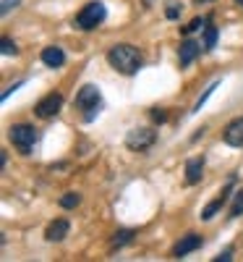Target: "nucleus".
I'll use <instances>...</instances> for the list:
<instances>
[{"instance_id":"0eeeda50","label":"nucleus","mask_w":243,"mask_h":262,"mask_svg":"<svg viewBox=\"0 0 243 262\" xmlns=\"http://www.w3.org/2000/svg\"><path fill=\"white\" fill-rule=\"evenodd\" d=\"M223 142L230 147H243V116L233 118L225 128H223Z\"/></svg>"},{"instance_id":"6e6552de","label":"nucleus","mask_w":243,"mask_h":262,"mask_svg":"<svg viewBox=\"0 0 243 262\" xmlns=\"http://www.w3.org/2000/svg\"><path fill=\"white\" fill-rule=\"evenodd\" d=\"M202 244H204V238L199 233H186L181 242L173 247V257H186V254H191L196 249H202Z\"/></svg>"},{"instance_id":"39448f33","label":"nucleus","mask_w":243,"mask_h":262,"mask_svg":"<svg viewBox=\"0 0 243 262\" xmlns=\"http://www.w3.org/2000/svg\"><path fill=\"white\" fill-rule=\"evenodd\" d=\"M154 142H157V131L149 128V126H136V128H131L126 134V147L134 149V152H144Z\"/></svg>"},{"instance_id":"f257e3e1","label":"nucleus","mask_w":243,"mask_h":262,"mask_svg":"<svg viewBox=\"0 0 243 262\" xmlns=\"http://www.w3.org/2000/svg\"><path fill=\"white\" fill-rule=\"evenodd\" d=\"M107 63L113 66V69L123 76H134L139 69H141V53L134 48V45H128V42H118V45H113L107 50Z\"/></svg>"},{"instance_id":"f3484780","label":"nucleus","mask_w":243,"mask_h":262,"mask_svg":"<svg viewBox=\"0 0 243 262\" xmlns=\"http://www.w3.org/2000/svg\"><path fill=\"white\" fill-rule=\"evenodd\" d=\"M217 86H220V79H217V81H212V84L207 86V92H204L202 97L196 100V105H193V111H191V113H199V111H202V107H204V102H207V100L214 95V90H217Z\"/></svg>"},{"instance_id":"b1692460","label":"nucleus","mask_w":243,"mask_h":262,"mask_svg":"<svg viewBox=\"0 0 243 262\" xmlns=\"http://www.w3.org/2000/svg\"><path fill=\"white\" fill-rule=\"evenodd\" d=\"M21 84H24V81H16V84H11V86H8V90H6L3 95H0V97H3V100H8V97H11V92H16V90H18Z\"/></svg>"},{"instance_id":"393cba45","label":"nucleus","mask_w":243,"mask_h":262,"mask_svg":"<svg viewBox=\"0 0 243 262\" xmlns=\"http://www.w3.org/2000/svg\"><path fill=\"white\" fill-rule=\"evenodd\" d=\"M235 6H240V8H243V0H235Z\"/></svg>"},{"instance_id":"a878e982","label":"nucleus","mask_w":243,"mask_h":262,"mask_svg":"<svg viewBox=\"0 0 243 262\" xmlns=\"http://www.w3.org/2000/svg\"><path fill=\"white\" fill-rule=\"evenodd\" d=\"M196 3H209V0H196Z\"/></svg>"},{"instance_id":"aec40b11","label":"nucleus","mask_w":243,"mask_h":262,"mask_svg":"<svg viewBox=\"0 0 243 262\" xmlns=\"http://www.w3.org/2000/svg\"><path fill=\"white\" fill-rule=\"evenodd\" d=\"M204 24H207L204 18H193V21H191L188 27H183V34H191V32H196V29H202Z\"/></svg>"},{"instance_id":"f8f14e48","label":"nucleus","mask_w":243,"mask_h":262,"mask_svg":"<svg viewBox=\"0 0 243 262\" xmlns=\"http://www.w3.org/2000/svg\"><path fill=\"white\" fill-rule=\"evenodd\" d=\"M39 58H42V63H45L47 69H60V66L65 63V53H63V48H58V45L45 48Z\"/></svg>"},{"instance_id":"412c9836","label":"nucleus","mask_w":243,"mask_h":262,"mask_svg":"<svg viewBox=\"0 0 243 262\" xmlns=\"http://www.w3.org/2000/svg\"><path fill=\"white\" fill-rule=\"evenodd\" d=\"M18 53V48H16V42H11L8 37L3 39V55H16Z\"/></svg>"},{"instance_id":"a211bd4d","label":"nucleus","mask_w":243,"mask_h":262,"mask_svg":"<svg viewBox=\"0 0 243 262\" xmlns=\"http://www.w3.org/2000/svg\"><path fill=\"white\" fill-rule=\"evenodd\" d=\"M240 215H243V189L235 191L233 205H230V217H240Z\"/></svg>"},{"instance_id":"6ab92c4d","label":"nucleus","mask_w":243,"mask_h":262,"mask_svg":"<svg viewBox=\"0 0 243 262\" xmlns=\"http://www.w3.org/2000/svg\"><path fill=\"white\" fill-rule=\"evenodd\" d=\"M149 116H152L154 123H165V121H167V113L162 111V107H152V113H149Z\"/></svg>"},{"instance_id":"9d476101","label":"nucleus","mask_w":243,"mask_h":262,"mask_svg":"<svg viewBox=\"0 0 243 262\" xmlns=\"http://www.w3.org/2000/svg\"><path fill=\"white\" fill-rule=\"evenodd\" d=\"M68 231H71V223L65 221V217H58V221H53L47 228H45V238L47 242H63L65 236H68Z\"/></svg>"},{"instance_id":"2eb2a0df","label":"nucleus","mask_w":243,"mask_h":262,"mask_svg":"<svg viewBox=\"0 0 243 262\" xmlns=\"http://www.w3.org/2000/svg\"><path fill=\"white\" fill-rule=\"evenodd\" d=\"M58 205H60L63 210H74V207L81 205V194H79V191H65L60 200H58Z\"/></svg>"},{"instance_id":"20e7f679","label":"nucleus","mask_w":243,"mask_h":262,"mask_svg":"<svg viewBox=\"0 0 243 262\" xmlns=\"http://www.w3.org/2000/svg\"><path fill=\"white\" fill-rule=\"evenodd\" d=\"M8 139L13 142V147H18L24 152V155H29V149L37 142V128L29 126V123H13L11 131H8Z\"/></svg>"},{"instance_id":"dca6fc26","label":"nucleus","mask_w":243,"mask_h":262,"mask_svg":"<svg viewBox=\"0 0 243 262\" xmlns=\"http://www.w3.org/2000/svg\"><path fill=\"white\" fill-rule=\"evenodd\" d=\"M217 27H212V24H207L204 27V50H214V45H217Z\"/></svg>"},{"instance_id":"4468645a","label":"nucleus","mask_w":243,"mask_h":262,"mask_svg":"<svg viewBox=\"0 0 243 262\" xmlns=\"http://www.w3.org/2000/svg\"><path fill=\"white\" fill-rule=\"evenodd\" d=\"M131 242H134V231H131V228H120V231H115L113 242H110V252H115V249H120V247H126Z\"/></svg>"},{"instance_id":"f03ea898","label":"nucleus","mask_w":243,"mask_h":262,"mask_svg":"<svg viewBox=\"0 0 243 262\" xmlns=\"http://www.w3.org/2000/svg\"><path fill=\"white\" fill-rule=\"evenodd\" d=\"M107 18V8H105V3L102 0H89L79 13H76V18H74V27L76 29H81V32H92V29H97L102 21Z\"/></svg>"},{"instance_id":"9b49d317","label":"nucleus","mask_w":243,"mask_h":262,"mask_svg":"<svg viewBox=\"0 0 243 262\" xmlns=\"http://www.w3.org/2000/svg\"><path fill=\"white\" fill-rule=\"evenodd\" d=\"M228 200H230V186H225L223 191H220V196H217V200H212L204 210H202V221H212V217L220 212V210H223L225 205H228Z\"/></svg>"},{"instance_id":"1a4fd4ad","label":"nucleus","mask_w":243,"mask_h":262,"mask_svg":"<svg viewBox=\"0 0 243 262\" xmlns=\"http://www.w3.org/2000/svg\"><path fill=\"white\" fill-rule=\"evenodd\" d=\"M202 48H204V45H199L196 39H183V42H181V48H178V60H181L183 69L196 60V55L202 53Z\"/></svg>"},{"instance_id":"5701e85b","label":"nucleus","mask_w":243,"mask_h":262,"mask_svg":"<svg viewBox=\"0 0 243 262\" xmlns=\"http://www.w3.org/2000/svg\"><path fill=\"white\" fill-rule=\"evenodd\" d=\"M230 259H233V249H225L214 257V262H230Z\"/></svg>"},{"instance_id":"423d86ee","label":"nucleus","mask_w":243,"mask_h":262,"mask_svg":"<svg viewBox=\"0 0 243 262\" xmlns=\"http://www.w3.org/2000/svg\"><path fill=\"white\" fill-rule=\"evenodd\" d=\"M60 107H63V95L60 92H50V95H45L34 105V113L39 118H53V116L60 113Z\"/></svg>"},{"instance_id":"7ed1b4c3","label":"nucleus","mask_w":243,"mask_h":262,"mask_svg":"<svg viewBox=\"0 0 243 262\" xmlns=\"http://www.w3.org/2000/svg\"><path fill=\"white\" fill-rule=\"evenodd\" d=\"M100 102H102V95H100V86L97 84H84L79 95H76V107L81 111H89L84 116V121H94V116L100 113Z\"/></svg>"},{"instance_id":"ddd939ff","label":"nucleus","mask_w":243,"mask_h":262,"mask_svg":"<svg viewBox=\"0 0 243 262\" xmlns=\"http://www.w3.org/2000/svg\"><path fill=\"white\" fill-rule=\"evenodd\" d=\"M204 176V158H191L186 163V184H199Z\"/></svg>"},{"instance_id":"4be33fe9","label":"nucleus","mask_w":243,"mask_h":262,"mask_svg":"<svg viewBox=\"0 0 243 262\" xmlns=\"http://www.w3.org/2000/svg\"><path fill=\"white\" fill-rule=\"evenodd\" d=\"M178 13H181L178 3H167V8H165V16L167 18H178Z\"/></svg>"}]
</instances>
